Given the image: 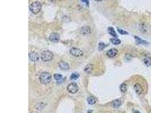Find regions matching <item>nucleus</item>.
Here are the masks:
<instances>
[{"label":"nucleus","mask_w":151,"mask_h":113,"mask_svg":"<svg viewBox=\"0 0 151 113\" xmlns=\"http://www.w3.org/2000/svg\"><path fill=\"white\" fill-rule=\"evenodd\" d=\"M79 77V75L77 73H73L70 76V79L71 80H76L77 78Z\"/></svg>","instance_id":"21"},{"label":"nucleus","mask_w":151,"mask_h":113,"mask_svg":"<svg viewBox=\"0 0 151 113\" xmlns=\"http://www.w3.org/2000/svg\"><path fill=\"white\" fill-rule=\"evenodd\" d=\"M49 39L50 41L53 42V43H57L59 41V39H60V36H59V35L58 33H56V32L52 33L50 35Z\"/></svg>","instance_id":"6"},{"label":"nucleus","mask_w":151,"mask_h":113,"mask_svg":"<svg viewBox=\"0 0 151 113\" xmlns=\"http://www.w3.org/2000/svg\"><path fill=\"white\" fill-rule=\"evenodd\" d=\"M82 2H83L85 4V5H87V6H88L89 5V0H81Z\"/></svg>","instance_id":"24"},{"label":"nucleus","mask_w":151,"mask_h":113,"mask_svg":"<svg viewBox=\"0 0 151 113\" xmlns=\"http://www.w3.org/2000/svg\"><path fill=\"white\" fill-rule=\"evenodd\" d=\"M106 47V45L104 43H100L99 44V47H98V49L100 51H101L103 49H104L105 47Z\"/></svg>","instance_id":"20"},{"label":"nucleus","mask_w":151,"mask_h":113,"mask_svg":"<svg viewBox=\"0 0 151 113\" xmlns=\"http://www.w3.org/2000/svg\"></svg>","instance_id":"28"},{"label":"nucleus","mask_w":151,"mask_h":113,"mask_svg":"<svg viewBox=\"0 0 151 113\" xmlns=\"http://www.w3.org/2000/svg\"><path fill=\"white\" fill-rule=\"evenodd\" d=\"M122 104V102L120 100H116L112 102V106L113 107L115 108H117V107H120Z\"/></svg>","instance_id":"15"},{"label":"nucleus","mask_w":151,"mask_h":113,"mask_svg":"<svg viewBox=\"0 0 151 113\" xmlns=\"http://www.w3.org/2000/svg\"><path fill=\"white\" fill-rule=\"evenodd\" d=\"M39 55L35 51H31L29 53V59L32 62H36L39 59Z\"/></svg>","instance_id":"7"},{"label":"nucleus","mask_w":151,"mask_h":113,"mask_svg":"<svg viewBox=\"0 0 151 113\" xmlns=\"http://www.w3.org/2000/svg\"><path fill=\"white\" fill-rule=\"evenodd\" d=\"M118 53V50L117 49L113 48L109 50L107 52H106V55L109 58H113L117 55Z\"/></svg>","instance_id":"8"},{"label":"nucleus","mask_w":151,"mask_h":113,"mask_svg":"<svg viewBox=\"0 0 151 113\" xmlns=\"http://www.w3.org/2000/svg\"><path fill=\"white\" fill-rule=\"evenodd\" d=\"M62 76L61 74H55L54 75V78L56 81H59L61 79H62Z\"/></svg>","instance_id":"22"},{"label":"nucleus","mask_w":151,"mask_h":113,"mask_svg":"<svg viewBox=\"0 0 151 113\" xmlns=\"http://www.w3.org/2000/svg\"><path fill=\"white\" fill-rule=\"evenodd\" d=\"M135 113H140L139 112H138V111H136Z\"/></svg>","instance_id":"27"},{"label":"nucleus","mask_w":151,"mask_h":113,"mask_svg":"<svg viewBox=\"0 0 151 113\" xmlns=\"http://www.w3.org/2000/svg\"><path fill=\"white\" fill-rule=\"evenodd\" d=\"M108 32H109V34H110L111 36H113V37H117V33H116L114 29L113 28V27H109L108 29Z\"/></svg>","instance_id":"16"},{"label":"nucleus","mask_w":151,"mask_h":113,"mask_svg":"<svg viewBox=\"0 0 151 113\" xmlns=\"http://www.w3.org/2000/svg\"><path fill=\"white\" fill-rule=\"evenodd\" d=\"M67 89L69 93L75 94L78 91V86L75 83H70L67 86Z\"/></svg>","instance_id":"5"},{"label":"nucleus","mask_w":151,"mask_h":113,"mask_svg":"<svg viewBox=\"0 0 151 113\" xmlns=\"http://www.w3.org/2000/svg\"><path fill=\"white\" fill-rule=\"evenodd\" d=\"M96 99L93 96H90V97H88V98H87V102H88V104L91 105L95 104L96 103Z\"/></svg>","instance_id":"14"},{"label":"nucleus","mask_w":151,"mask_h":113,"mask_svg":"<svg viewBox=\"0 0 151 113\" xmlns=\"http://www.w3.org/2000/svg\"><path fill=\"white\" fill-rule=\"evenodd\" d=\"M53 54L49 51H43L41 54V59L44 62H48L50 61L53 59Z\"/></svg>","instance_id":"3"},{"label":"nucleus","mask_w":151,"mask_h":113,"mask_svg":"<svg viewBox=\"0 0 151 113\" xmlns=\"http://www.w3.org/2000/svg\"><path fill=\"white\" fill-rule=\"evenodd\" d=\"M59 67L63 70H67L69 69V65L65 61H60L59 62Z\"/></svg>","instance_id":"10"},{"label":"nucleus","mask_w":151,"mask_h":113,"mask_svg":"<svg viewBox=\"0 0 151 113\" xmlns=\"http://www.w3.org/2000/svg\"><path fill=\"white\" fill-rule=\"evenodd\" d=\"M96 1H98V2H100V1H101L102 0H95Z\"/></svg>","instance_id":"26"},{"label":"nucleus","mask_w":151,"mask_h":113,"mask_svg":"<svg viewBox=\"0 0 151 113\" xmlns=\"http://www.w3.org/2000/svg\"><path fill=\"white\" fill-rule=\"evenodd\" d=\"M93 69V65H92V64H88V65H87L85 66V67H84V71L85 72H87V73H89V72H91V71H92Z\"/></svg>","instance_id":"12"},{"label":"nucleus","mask_w":151,"mask_h":113,"mask_svg":"<svg viewBox=\"0 0 151 113\" xmlns=\"http://www.w3.org/2000/svg\"><path fill=\"white\" fill-rule=\"evenodd\" d=\"M118 31L120 33V35H128V32L126 31H124L123 30H122L120 28H117Z\"/></svg>","instance_id":"23"},{"label":"nucleus","mask_w":151,"mask_h":113,"mask_svg":"<svg viewBox=\"0 0 151 113\" xmlns=\"http://www.w3.org/2000/svg\"><path fill=\"white\" fill-rule=\"evenodd\" d=\"M70 52L71 55L76 57H81L84 54L83 51L79 48H75V47H73V48L70 49Z\"/></svg>","instance_id":"4"},{"label":"nucleus","mask_w":151,"mask_h":113,"mask_svg":"<svg viewBox=\"0 0 151 113\" xmlns=\"http://www.w3.org/2000/svg\"><path fill=\"white\" fill-rule=\"evenodd\" d=\"M91 28L88 26H85V27H82L80 30V32L83 35H88L91 33Z\"/></svg>","instance_id":"9"},{"label":"nucleus","mask_w":151,"mask_h":113,"mask_svg":"<svg viewBox=\"0 0 151 113\" xmlns=\"http://www.w3.org/2000/svg\"><path fill=\"white\" fill-rule=\"evenodd\" d=\"M110 41L111 43L113 44V45H119L120 44L121 41H120V40L118 39H116V38H113V39H110Z\"/></svg>","instance_id":"18"},{"label":"nucleus","mask_w":151,"mask_h":113,"mask_svg":"<svg viewBox=\"0 0 151 113\" xmlns=\"http://www.w3.org/2000/svg\"><path fill=\"white\" fill-rule=\"evenodd\" d=\"M48 1L50 2H52V3H54V2H56V0H48Z\"/></svg>","instance_id":"25"},{"label":"nucleus","mask_w":151,"mask_h":113,"mask_svg":"<svg viewBox=\"0 0 151 113\" xmlns=\"http://www.w3.org/2000/svg\"><path fill=\"white\" fill-rule=\"evenodd\" d=\"M135 39L136 40V42L138 44H148V43L147 41H145V40H143V39H140V37H138V36H135Z\"/></svg>","instance_id":"13"},{"label":"nucleus","mask_w":151,"mask_h":113,"mask_svg":"<svg viewBox=\"0 0 151 113\" xmlns=\"http://www.w3.org/2000/svg\"><path fill=\"white\" fill-rule=\"evenodd\" d=\"M29 8L32 12L34 14H37L41 11L42 9V5L39 1H35L30 5Z\"/></svg>","instance_id":"2"},{"label":"nucleus","mask_w":151,"mask_h":113,"mask_svg":"<svg viewBox=\"0 0 151 113\" xmlns=\"http://www.w3.org/2000/svg\"><path fill=\"white\" fill-rule=\"evenodd\" d=\"M120 90L123 93L126 92L127 91V86L125 83H123L120 85Z\"/></svg>","instance_id":"19"},{"label":"nucleus","mask_w":151,"mask_h":113,"mask_svg":"<svg viewBox=\"0 0 151 113\" xmlns=\"http://www.w3.org/2000/svg\"><path fill=\"white\" fill-rule=\"evenodd\" d=\"M144 63L147 66L149 67L151 66V57H147L144 59Z\"/></svg>","instance_id":"17"},{"label":"nucleus","mask_w":151,"mask_h":113,"mask_svg":"<svg viewBox=\"0 0 151 113\" xmlns=\"http://www.w3.org/2000/svg\"><path fill=\"white\" fill-rule=\"evenodd\" d=\"M40 83L43 84H48L52 80V76L48 72H44L41 74L39 76Z\"/></svg>","instance_id":"1"},{"label":"nucleus","mask_w":151,"mask_h":113,"mask_svg":"<svg viewBox=\"0 0 151 113\" xmlns=\"http://www.w3.org/2000/svg\"><path fill=\"white\" fill-rule=\"evenodd\" d=\"M134 88L135 89L136 93L138 94H140L141 93H142L143 89L142 87L139 84H135L134 86Z\"/></svg>","instance_id":"11"}]
</instances>
